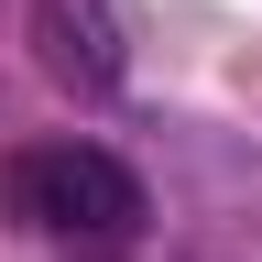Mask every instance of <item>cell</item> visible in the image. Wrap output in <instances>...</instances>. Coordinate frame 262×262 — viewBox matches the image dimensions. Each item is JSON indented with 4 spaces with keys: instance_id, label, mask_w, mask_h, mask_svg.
<instances>
[{
    "instance_id": "1",
    "label": "cell",
    "mask_w": 262,
    "mask_h": 262,
    "mask_svg": "<svg viewBox=\"0 0 262 262\" xmlns=\"http://www.w3.org/2000/svg\"><path fill=\"white\" fill-rule=\"evenodd\" d=\"M11 208L55 241H120V229H142V175L98 142H44L11 164Z\"/></svg>"
},
{
    "instance_id": "2",
    "label": "cell",
    "mask_w": 262,
    "mask_h": 262,
    "mask_svg": "<svg viewBox=\"0 0 262 262\" xmlns=\"http://www.w3.org/2000/svg\"><path fill=\"white\" fill-rule=\"evenodd\" d=\"M33 44H44V77L77 88V98H110V88L131 77L120 0H33Z\"/></svg>"
}]
</instances>
